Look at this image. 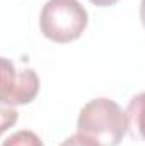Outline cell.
I'll return each mask as SVG.
<instances>
[{"label":"cell","instance_id":"cell-1","mask_svg":"<svg viewBox=\"0 0 145 146\" xmlns=\"http://www.w3.org/2000/svg\"><path fill=\"white\" fill-rule=\"evenodd\" d=\"M77 131L94 138L103 146H118L128 133L126 112L108 97L92 99L80 109Z\"/></svg>","mask_w":145,"mask_h":146},{"label":"cell","instance_id":"cell-2","mask_svg":"<svg viewBox=\"0 0 145 146\" xmlns=\"http://www.w3.org/2000/svg\"><path fill=\"white\" fill-rule=\"evenodd\" d=\"M87 24V10L79 0H48L39 14L41 34L58 44L79 39Z\"/></svg>","mask_w":145,"mask_h":146},{"label":"cell","instance_id":"cell-3","mask_svg":"<svg viewBox=\"0 0 145 146\" xmlns=\"http://www.w3.org/2000/svg\"><path fill=\"white\" fill-rule=\"evenodd\" d=\"M39 90V78L33 68L15 70L9 58H2V106H24L36 99Z\"/></svg>","mask_w":145,"mask_h":146},{"label":"cell","instance_id":"cell-4","mask_svg":"<svg viewBox=\"0 0 145 146\" xmlns=\"http://www.w3.org/2000/svg\"><path fill=\"white\" fill-rule=\"evenodd\" d=\"M126 119H128V133L132 139L145 141V92L133 95L126 106Z\"/></svg>","mask_w":145,"mask_h":146},{"label":"cell","instance_id":"cell-5","mask_svg":"<svg viewBox=\"0 0 145 146\" xmlns=\"http://www.w3.org/2000/svg\"><path fill=\"white\" fill-rule=\"evenodd\" d=\"M2 146H44L41 138L38 136L34 131L29 129H21L3 139Z\"/></svg>","mask_w":145,"mask_h":146},{"label":"cell","instance_id":"cell-6","mask_svg":"<svg viewBox=\"0 0 145 146\" xmlns=\"http://www.w3.org/2000/svg\"><path fill=\"white\" fill-rule=\"evenodd\" d=\"M60 146H103L101 143H97L94 138L87 136V134H82V133H75L72 136H68L65 141H62Z\"/></svg>","mask_w":145,"mask_h":146},{"label":"cell","instance_id":"cell-7","mask_svg":"<svg viewBox=\"0 0 145 146\" xmlns=\"http://www.w3.org/2000/svg\"><path fill=\"white\" fill-rule=\"evenodd\" d=\"M89 2H92L96 7H109V5H114L118 0H89Z\"/></svg>","mask_w":145,"mask_h":146},{"label":"cell","instance_id":"cell-8","mask_svg":"<svg viewBox=\"0 0 145 146\" xmlns=\"http://www.w3.org/2000/svg\"><path fill=\"white\" fill-rule=\"evenodd\" d=\"M140 19H142V26L145 29V0L140 2Z\"/></svg>","mask_w":145,"mask_h":146}]
</instances>
